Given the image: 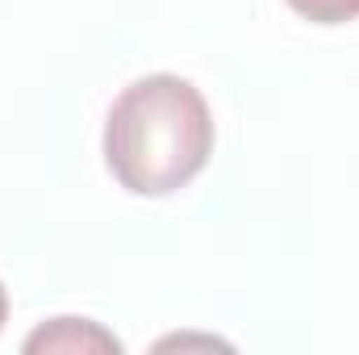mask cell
I'll return each mask as SVG.
<instances>
[{"label":"cell","mask_w":359,"mask_h":355,"mask_svg":"<svg viewBox=\"0 0 359 355\" xmlns=\"http://www.w3.org/2000/svg\"><path fill=\"white\" fill-rule=\"evenodd\" d=\"M213 155V113L180 76H142L104 121V163L134 196H172Z\"/></svg>","instance_id":"6da1fadb"},{"label":"cell","mask_w":359,"mask_h":355,"mask_svg":"<svg viewBox=\"0 0 359 355\" xmlns=\"http://www.w3.org/2000/svg\"><path fill=\"white\" fill-rule=\"evenodd\" d=\"M4 318H8V297H4V284H0V330H4Z\"/></svg>","instance_id":"3957f363"},{"label":"cell","mask_w":359,"mask_h":355,"mask_svg":"<svg viewBox=\"0 0 359 355\" xmlns=\"http://www.w3.org/2000/svg\"><path fill=\"white\" fill-rule=\"evenodd\" d=\"M288 8L313 25H343L359 17V0H288Z\"/></svg>","instance_id":"7a4b0ae2"}]
</instances>
